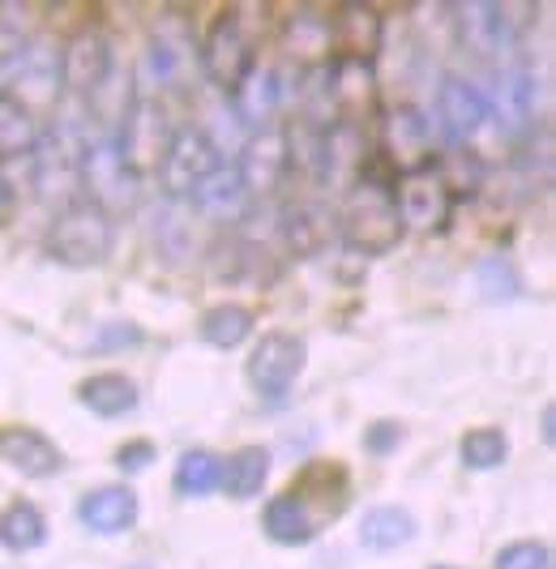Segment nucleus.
Segmentation results:
<instances>
[{"mask_svg": "<svg viewBox=\"0 0 556 569\" xmlns=\"http://www.w3.org/2000/svg\"><path fill=\"white\" fill-rule=\"evenodd\" d=\"M338 236L360 249V253H389L403 236V219H398V206H394V189L386 180H360L342 210H338Z\"/></svg>", "mask_w": 556, "mask_h": 569, "instance_id": "nucleus-1", "label": "nucleus"}, {"mask_svg": "<svg viewBox=\"0 0 556 569\" xmlns=\"http://www.w3.org/2000/svg\"><path fill=\"white\" fill-rule=\"evenodd\" d=\"M111 249V214H103L90 201H73L56 214L48 231V253L64 266H99Z\"/></svg>", "mask_w": 556, "mask_h": 569, "instance_id": "nucleus-2", "label": "nucleus"}, {"mask_svg": "<svg viewBox=\"0 0 556 569\" xmlns=\"http://www.w3.org/2000/svg\"><path fill=\"white\" fill-rule=\"evenodd\" d=\"M82 138L69 124H60L52 138L34 146V159H39L34 163V189L48 206L69 210L73 198L82 193Z\"/></svg>", "mask_w": 556, "mask_h": 569, "instance_id": "nucleus-3", "label": "nucleus"}, {"mask_svg": "<svg viewBox=\"0 0 556 569\" xmlns=\"http://www.w3.org/2000/svg\"><path fill=\"white\" fill-rule=\"evenodd\" d=\"M82 189L90 193V206H99L103 214H116V210H125V206L138 201L141 180L120 159L116 142L99 138L95 146L82 150Z\"/></svg>", "mask_w": 556, "mask_h": 569, "instance_id": "nucleus-4", "label": "nucleus"}, {"mask_svg": "<svg viewBox=\"0 0 556 569\" xmlns=\"http://www.w3.org/2000/svg\"><path fill=\"white\" fill-rule=\"evenodd\" d=\"M116 150H120V159L129 163L133 176H150V171L163 163L167 154V142H171V129H167V116L159 103H150V99H138L125 120H120V133L111 138Z\"/></svg>", "mask_w": 556, "mask_h": 569, "instance_id": "nucleus-5", "label": "nucleus"}, {"mask_svg": "<svg viewBox=\"0 0 556 569\" xmlns=\"http://www.w3.org/2000/svg\"><path fill=\"white\" fill-rule=\"evenodd\" d=\"M454 22L463 43L471 48L475 57L497 60L514 48L518 27H523V13H514V4H493V0H467V4H454Z\"/></svg>", "mask_w": 556, "mask_h": 569, "instance_id": "nucleus-6", "label": "nucleus"}, {"mask_svg": "<svg viewBox=\"0 0 556 569\" xmlns=\"http://www.w3.org/2000/svg\"><path fill=\"white\" fill-rule=\"evenodd\" d=\"M201 69L210 82L227 86V90L245 82V73L252 69V34L245 30L240 13H222L210 27L206 43H201Z\"/></svg>", "mask_w": 556, "mask_h": 569, "instance_id": "nucleus-7", "label": "nucleus"}, {"mask_svg": "<svg viewBox=\"0 0 556 569\" xmlns=\"http://www.w3.org/2000/svg\"><path fill=\"white\" fill-rule=\"evenodd\" d=\"M215 168H219V150H215V142H210L201 129L189 124V129L171 133L163 163H159V180H163V189L171 193V198H189Z\"/></svg>", "mask_w": 556, "mask_h": 569, "instance_id": "nucleus-8", "label": "nucleus"}, {"mask_svg": "<svg viewBox=\"0 0 556 569\" xmlns=\"http://www.w3.org/2000/svg\"><path fill=\"white\" fill-rule=\"evenodd\" d=\"M305 360L308 351L296 335H282V330L266 335V339L257 342V351L249 356V377L252 386H257V395L261 399H282L291 390V381L300 377Z\"/></svg>", "mask_w": 556, "mask_h": 569, "instance_id": "nucleus-9", "label": "nucleus"}, {"mask_svg": "<svg viewBox=\"0 0 556 569\" xmlns=\"http://www.w3.org/2000/svg\"><path fill=\"white\" fill-rule=\"evenodd\" d=\"M394 206H398L403 228L437 231V228H445V219H449L454 193L445 189V180L437 176V171L419 168V171H411V176H403V180H398V189H394Z\"/></svg>", "mask_w": 556, "mask_h": 569, "instance_id": "nucleus-10", "label": "nucleus"}, {"mask_svg": "<svg viewBox=\"0 0 556 569\" xmlns=\"http://www.w3.org/2000/svg\"><path fill=\"white\" fill-rule=\"evenodd\" d=\"M291 168V138L282 133V129H261V133H252L249 146L240 150V184H245V193L249 198H266V193H275L278 180L287 176Z\"/></svg>", "mask_w": 556, "mask_h": 569, "instance_id": "nucleus-11", "label": "nucleus"}, {"mask_svg": "<svg viewBox=\"0 0 556 569\" xmlns=\"http://www.w3.org/2000/svg\"><path fill=\"white\" fill-rule=\"evenodd\" d=\"M381 146H386V159L398 171H419L428 168L433 159V133H428V120L411 103H398L381 116Z\"/></svg>", "mask_w": 556, "mask_h": 569, "instance_id": "nucleus-12", "label": "nucleus"}, {"mask_svg": "<svg viewBox=\"0 0 556 569\" xmlns=\"http://www.w3.org/2000/svg\"><path fill=\"white\" fill-rule=\"evenodd\" d=\"M108 73H111L108 39L99 30L73 34L69 48H64V57H60V78H64V86L78 90V94H95L99 86L108 82Z\"/></svg>", "mask_w": 556, "mask_h": 569, "instance_id": "nucleus-13", "label": "nucleus"}, {"mask_svg": "<svg viewBox=\"0 0 556 569\" xmlns=\"http://www.w3.org/2000/svg\"><path fill=\"white\" fill-rule=\"evenodd\" d=\"M312 163L321 171V180L347 184L364 163V133L356 120H334L326 133H317V150Z\"/></svg>", "mask_w": 556, "mask_h": 569, "instance_id": "nucleus-14", "label": "nucleus"}, {"mask_svg": "<svg viewBox=\"0 0 556 569\" xmlns=\"http://www.w3.org/2000/svg\"><path fill=\"white\" fill-rule=\"evenodd\" d=\"M326 90H330V103L342 112V120H356L364 108H373V90H377L373 60L334 57L330 78H326Z\"/></svg>", "mask_w": 556, "mask_h": 569, "instance_id": "nucleus-15", "label": "nucleus"}, {"mask_svg": "<svg viewBox=\"0 0 556 569\" xmlns=\"http://www.w3.org/2000/svg\"><path fill=\"white\" fill-rule=\"evenodd\" d=\"M330 39L342 43V57L373 60L381 48V13L373 4H338L330 18Z\"/></svg>", "mask_w": 556, "mask_h": 569, "instance_id": "nucleus-16", "label": "nucleus"}, {"mask_svg": "<svg viewBox=\"0 0 556 569\" xmlns=\"http://www.w3.org/2000/svg\"><path fill=\"white\" fill-rule=\"evenodd\" d=\"M437 112H441L449 138L463 142V138L479 133V124L488 120V99L463 78H445L441 90H437Z\"/></svg>", "mask_w": 556, "mask_h": 569, "instance_id": "nucleus-17", "label": "nucleus"}, {"mask_svg": "<svg viewBox=\"0 0 556 569\" xmlns=\"http://www.w3.org/2000/svg\"><path fill=\"white\" fill-rule=\"evenodd\" d=\"M321 527V510L308 501V492H282L266 506V531L278 543H308Z\"/></svg>", "mask_w": 556, "mask_h": 569, "instance_id": "nucleus-18", "label": "nucleus"}, {"mask_svg": "<svg viewBox=\"0 0 556 569\" xmlns=\"http://www.w3.org/2000/svg\"><path fill=\"white\" fill-rule=\"evenodd\" d=\"M0 458L9 467H18L22 476H34V480L52 476L60 467V450L34 428H0Z\"/></svg>", "mask_w": 556, "mask_h": 569, "instance_id": "nucleus-19", "label": "nucleus"}, {"mask_svg": "<svg viewBox=\"0 0 556 569\" xmlns=\"http://www.w3.org/2000/svg\"><path fill=\"white\" fill-rule=\"evenodd\" d=\"M82 522L99 536H120L138 522V492L133 488H99L82 501Z\"/></svg>", "mask_w": 556, "mask_h": 569, "instance_id": "nucleus-20", "label": "nucleus"}, {"mask_svg": "<svg viewBox=\"0 0 556 569\" xmlns=\"http://www.w3.org/2000/svg\"><path fill=\"white\" fill-rule=\"evenodd\" d=\"M189 198L201 206V214H210V219H219V223H231V219H240L245 214V206H249V193H245V184H240V171L236 168H215L201 184H197Z\"/></svg>", "mask_w": 556, "mask_h": 569, "instance_id": "nucleus-21", "label": "nucleus"}, {"mask_svg": "<svg viewBox=\"0 0 556 569\" xmlns=\"http://www.w3.org/2000/svg\"><path fill=\"white\" fill-rule=\"evenodd\" d=\"M282 236L291 244V253H317L326 249V240L334 236V214L317 201H305V206H287L282 214Z\"/></svg>", "mask_w": 556, "mask_h": 569, "instance_id": "nucleus-22", "label": "nucleus"}, {"mask_svg": "<svg viewBox=\"0 0 556 569\" xmlns=\"http://www.w3.org/2000/svg\"><path fill=\"white\" fill-rule=\"evenodd\" d=\"M497 120L500 129H509V133H523L535 120V82L523 69L497 73Z\"/></svg>", "mask_w": 556, "mask_h": 569, "instance_id": "nucleus-23", "label": "nucleus"}, {"mask_svg": "<svg viewBox=\"0 0 556 569\" xmlns=\"http://www.w3.org/2000/svg\"><path fill=\"white\" fill-rule=\"evenodd\" d=\"M282 48H287V57L296 60V64H321V60H330V18H321L312 9L296 13L287 34H282Z\"/></svg>", "mask_w": 556, "mask_h": 569, "instance_id": "nucleus-24", "label": "nucleus"}, {"mask_svg": "<svg viewBox=\"0 0 556 569\" xmlns=\"http://www.w3.org/2000/svg\"><path fill=\"white\" fill-rule=\"evenodd\" d=\"M231 94H236V112H240V120L252 124V129H261V124L270 120V112L278 108V73L275 69H249L245 82L236 86Z\"/></svg>", "mask_w": 556, "mask_h": 569, "instance_id": "nucleus-25", "label": "nucleus"}, {"mask_svg": "<svg viewBox=\"0 0 556 569\" xmlns=\"http://www.w3.org/2000/svg\"><path fill=\"white\" fill-rule=\"evenodd\" d=\"M266 476H270V455L261 450V446H245L240 455H231L227 467H219V485L222 492H231L236 501H249L261 492L266 485Z\"/></svg>", "mask_w": 556, "mask_h": 569, "instance_id": "nucleus-26", "label": "nucleus"}, {"mask_svg": "<svg viewBox=\"0 0 556 569\" xmlns=\"http://www.w3.org/2000/svg\"><path fill=\"white\" fill-rule=\"evenodd\" d=\"M416 536V518L398 506H377V510L364 513L360 522V543L373 548V552H389L398 543H407Z\"/></svg>", "mask_w": 556, "mask_h": 569, "instance_id": "nucleus-27", "label": "nucleus"}, {"mask_svg": "<svg viewBox=\"0 0 556 569\" xmlns=\"http://www.w3.org/2000/svg\"><path fill=\"white\" fill-rule=\"evenodd\" d=\"M78 399L95 411V416H125L133 402H138V386L129 381V377H116V372H108V377H90L82 390H78Z\"/></svg>", "mask_w": 556, "mask_h": 569, "instance_id": "nucleus-28", "label": "nucleus"}, {"mask_svg": "<svg viewBox=\"0 0 556 569\" xmlns=\"http://www.w3.org/2000/svg\"><path fill=\"white\" fill-rule=\"evenodd\" d=\"M39 146V129H34V116L18 103V99H9V94H0V159H18V154H30Z\"/></svg>", "mask_w": 556, "mask_h": 569, "instance_id": "nucleus-29", "label": "nucleus"}, {"mask_svg": "<svg viewBox=\"0 0 556 569\" xmlns=\"http://www.w3.org/2000/svg\"><path fill=\"white\" fill-rule=\"evenodd\" d=\"M0 540L9 543L13 552H30V548H39V543L48 540V522H43V513L34 510L30 501H18L0 518Z\"/></svg>", "mask_w": 556, "mask_h": 569, "instance_id": "nucleus-30", "label": "nucleus"}, {"mask_svg": "<svg viewBox=\"0 0 556 569\" xmlns=\"http://www.w3.org/2000/svg\"><path fill=\"white\" fill-rule=\"evenodd\" d=\"M252 335V313L240 305H222L215 313H206L201 321V339L210 347H240Z\"/></svg>", "mask_w": 556, "mask_h": 569, "instance_id": "nucleus-31", "label": "nucleus"}, {"mask_svg": "<svg viewBox=\"0 0 556 569\" xmlns=\"http://www.w3.org/2000/svg\"><path fill=\"white\" fill-rule=\"evenodd\" d=\"M505 455H509V441H505L500 428H475L463 437V462L475 471H493L505 462Z\"/></svg>", "mask_w": 556, "mask_h": 569, "instance_id": "nucleus-32", "label": "nucleus"}, {"mask_svg": "<svg viewBox=\"0 0 556 569\" xmlns=\"http://www.w3.org/2000/svg\"><path fill=\"white\" fill-rule=\"evenodd\" d=\"M176 488H180L185 497H206V492H215V488H219V462H215V455L193 450V455L180 458V467H176Z\"/></svg>", "mask_w": 556, "mask_h": 569, "instance_id": "nucleus-33", "label": "nucleus"}, {"mask_svg": "<svg viewBox=\"0 0 556 569\" xmlns=\"http://www.w3.org/2000/svg\"><path fill=\"white\" fill-rule=\"evenodd\" d=\"M185 43H189L185 34H180V39L155 34V43H150V73H155V82H159V86H176V82H180V73H185V60L193 57Z\"/></svg>", "mask_w": 556, "mask_h": 569, "instance_id": "nucleus-34", "label": "nucleus"}, {"mask_svg": "<svg viewBox=\"0 0 556 569\" xmlns=\"http://www.w3.org/2000/svg\"><path fill=\"white\" fill-rule=\"evenodd\" d=\"M27 64H30L27 34L0 22V94L18 82V78H22V69H27Z\"/></svg>", "mask_w": 556, "mask_h": 569, "instance_id": "nucleus-35", "label": "nucleus"}, {"mask_svg": "<svg viewBox=\"0 0 556 569\" xmlns=\"http://www.w3.org/2000/svg\"><path fill=\"white\" fill-rule=\"evenodd\" d=\"M497 569H553V552L544 543H509L497 557Z\"/></svg>", "mask_w": 556, "mask_h": 569, "instance_id": "nucleus-36", "label": "nucleus"}, {"mask_svg": "<svg viewBox=\"0 0 556 569\" xmlns=\"http://www.w3.org/2000/svg\"><path fill=\"white\" fill-rule=\"evenodd\" d=\"M155 462V446L150 441H133V446H125L120 455H116V467L120 471H146Z\"/></svg>", "mask_w": 556, "mask_h": 569, "instance_id": "nucleus-37", "label": "nucleus"}, {"mask_svg": "<svg viewBox=\"0 0 556 569\" xmlns=\"http://www.w3.org/2000/svg\"><path fill=\"white\" fill-rule=\"evenodd\" d=\"M394 441H403V428L394 425V420H386V425H377L368 432V450H373V455H386Z\"/></svg>", "mask_w": 556, "mask_h": 569, "instance_id": "nucleus-38", "label": "nucleus"}, {"mask_svg": "<svg viewBox=\"0 0 556 569\" xmlns=\"http://www.w3.org/2000/svg\"><path fill=\"white\" fill-rule=\"evenodd\" d=\"M9 198H13V189H9V184H4V176H0V206H4Z\"/></svg>", "mask_w": 556, "mask_h": 569, "instance_id": "nucleus-39", "label": "nucleus"}, {"mask_svg": "<svg viewBox=\"0 0 556 569\" xmlns=\"http://www.w3.org/2000/svg\"><path fill=\"white\" fill-rule=\"evenodd\" d=\"M433 569H458V566H433Z\"/></svg>", "mask_w": 556, "mask_h": 569, "instance_id": "nucleus-40", "label": "nucleus"}]
</instances>
